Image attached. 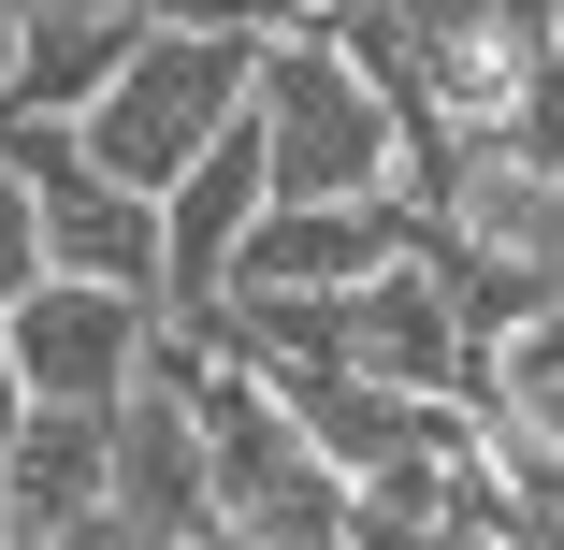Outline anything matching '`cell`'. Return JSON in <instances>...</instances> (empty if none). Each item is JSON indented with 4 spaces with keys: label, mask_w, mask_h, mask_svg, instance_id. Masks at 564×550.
I'll use <instances>...</instances> for the list:
<instances>
[{
    "label": "cell",
    "mask_w": 564,
    "mask_h": 550,
    "mask_svg": "<svg viewBox=\"0 0 564 550\" xmlns=\"http://www.w3.org/2000/svg\"><path fill=\"white\" fill-rule=\"evenodd\" d=\"M405 188L448 217V233H478V247H507V261H535L550 290H564V160H535V145H464V131H434L420 160H405Z\"/></svg>",
    "instance_id": "cell-6"
},
{
    "label": "cell",
    "mask_w": 564,
    "mask_h": 550,
    "mask_svg": "<svg viewBox=\"0 0 564 550\" xmlns=\"http://www.w3.org/2000/svg\"><path fill=\"white\" fill-rule=\"evenodd\" d=\"M420 233H434L420 188H377V203H275L261 233H247V261H232V290H362V276H391Z\"/></svg>",
    "instance_id": "cell-9"
},
{
    "label": "cell",
    "mask_w": 564,
    "mask_h": 550,
    "mask_svg": "<svg viewBox=\"0 0 564 550\" xmlns=\"http://www.w3.org/2000/svg\"><path fill=\"white\" fill-rule=\"evenodd\" d=\"M0 493H15L30 550L73 536L87 507H117V420H73V406H30V434L0 450Z\"/></svg>",
    "instance_id": "cell-11"
},
{
    "label": "cell",
    "mask_w": 564,
    "mask_h": 550,
    "mask_svg": "<svg viewBox=\"0 0 564 550\" xmlns=\"http://www.w3.org/2000/svg\"><path fill=\"white\" fill-rule=\"evenodd\" d=\"M0 550H30V521H15V493H0Z\"/></svg>",
    "instance_id": "cell-18"
},
{
    "label": "cell",
    "mask_w": 564,
    "mask_h": 550,
    "mask_svg": "<svg viewBox=\"0 0 564 550\" xmlns=\"http://www.w3.org/2000/svg\"><path fill=\"white\" fill-rule=\"evenodd\" d=\"M15 15H117V0H15ZM131 15H145V0H131Z\"/></svg>",
    "instance_id": "cell-17"
},
{
    "label": "cell",
    "mask_w": 564,
    "mask_h": 550,
    "mask_svg": "<svg viewBox=\"0 0 564 550\" xmlns=\"http://www.w3.org/2000/svg\"><path fill=\"white\" fill-rule=\"evenodd\" d=\"M131 550H203V536H145V521H131Z\"/></svg>",
    "instance_id": "cell-19"
},
{
    "label": "cell",
    "mask_w": 564,
    "mask_h": 550,
    "mask_svg": "<svg viewBox=\"0 0 564 550\" xmlns=\"http://www.w3.org/2000/svg\"><path fill=\"white\" fill-rule=\"evenodd\" d=\"M0 334H15V377H30V406H73V420H117V406L160 377V304H145V290L30 276L15 304H0Z\"/></svg>",
    "instance_id": "cell-4"
},
{
    "label": "cell",
    "mask_w": 564,
    "mask_h": 550,
    "mask_svg": "<svg viewBox=\"0 0 564 550\" xmlns=\"http://www.w3.org/2000/svg\"><path fill=\"white\" fill-rule=\"evenodd\" d=\"M247 101H261V44H217V30H145V58L101 87L73 131H87V160L117 174V188H145V203H160V188H174L217 131L247 117Z\"/></svg>",
    "instance_id": "cell-3"
},
{
    "label": "cell",
    "mask_w": 564,
    "mask_h": 550,
    "mask_svg": "<svg viewBox=\"0 0 564 550\" xmlns=\"http://www.w3.org/2000/svg\"><path fill=\"white\" fill-rule=\"evenodd\" d=\"M30 276H44V203H30V174H15V160H0V304H15Z\"/></svg>",
    "instance_id": "cell-14"
},
{
    "label": "cell",
    "mask_w": 564,
    "mask_h": 550,
    "mask_svg": "<svg viewBox=\"0 0 564 550\" xmlns=\"http://www.w3.org/2000/svg\"><path fill=\"white\" fill-rule=\"evenodd\" d=\"M145 30L160 15H30V58H15V117H87L101 87H117L131 58H145Z\"/></svg>",
    "instance_id": "cell-12"
},
{
    "label": "cell",
    "mask_w": 564,
    "mask_h": 550,
    "mask_svg": "<svg viewBox=\"0 0 564 550\" xmlns=\"http://www.w3.org/2000/svg\"><path fill=\"white\" fill-rule=\"evenodd\" d=\"M348 319H362V334H348V363H362V377H391V391L492 406V377H507V363L464 334V304H448V276H434L420 247H405L391 276H362V290H348Z\"/></svg>",
    "instance_id": "cell-7"
},
{
    "label": "cell",
    "mask_w": 564,
    "mask_h": 550,
    "mask_svg": "<svg viewBox=\"0 0 564 550\" xmlns=\"http://www.w3.org/2000/svg\"><path fill=\"white\" fill-rule=\"evenodd\" d=\"M405 15H420V101H434V131L507 145L521 101H535V73L564 58V30L535 15V0H405Z\"/></svg>",
    "instance_id": "cell-5"
},
{
    "label": "cell",
    "mask_w": 564,
    "mask_h": 550,
    "mask_svg": "<svg viewBox=\"0 0 564 550\" xmlns=\"http://www.w3.org/2000/svg\"><path fill=\"white\" fill-rule=\"evenodd\" d=\"M464 550H535V536H464Z\"/></svg>",
    "instance_id": "cell-20"
},
{
    "label": "cell",
    "mask_w": 564,
    "mask_h": 550,
    "mask_svg": "<svg viewBox=\"0 0 564 550\" xmlns=\"http://www.w3.org/2000/svg\"><path fill=\"white\" fill-rule=\"evenodd\" d=\"M30 434V377H15V334H0V450Z\"/></svg>",
    "instance_id": "cell-16"
},
{
    "label": "cell",
    "mask_w": 564,
    "mask_h": 550,
    "mask_svg": "<svg viewBox=\"0 0 564 550\" xmlns=\"http://www.w3.org/2000/svg\"><path fill=\"white\" fill-rule=\"evenodd\" d=\"M275 217V160H261V117H232L174 188H160V247H174V276H160V319L174 304H217L232 290V261H247V233Z\"/></svg>",
    "instance_id": "cell-8"
},
{
    "label": "cell",
    "mask_w": 564,
    "mask_h": 550,
    "mask_svg": "<svg viewBox=\"0 0 564 550\" xmlns=\"http://www.w3.org/2000/svg\"><path fill=\"white\" fill-rule=\"evenodd\" d=\"M188 406H203V464H217V521H232V536H275V550H333V536H348L362 478L304 434V406L275 377L217 363V377H188Z\"/></svg>",
    "instance_id": "cell-2"
},
{
    "label": "cell",
    "mask_w": 564,
    "mask_h": 550,
    "mask_svg": "<svg viewBox=\"0 0 564 550\" xmlns=\"http://www.w3.org/2000/svg\"><path fill=\"white\" fill-rule=\"evenodd\" d=\"M333 550H448V536H434V521H405V507H377V493H362V507H348V536H333Z\"/></svg>",
    "instance_id": "cell-15"
},
{
    "label": "cell",
    "mask_w": 564,
    "mask_h": 550,
    "mask_svg": "<svg viewBox=\"0 0 564 550\" xmlns=\"http://www.w3.org/2000/svg\"><path fill=\"white\" fill-rule=\"evenodd\" d=\"M261 160H275V203H377L405 188V117L377 101V73L333 44V30H290L261 44Z\"/></svg>",
    "instance_id": "cell-1"
},
{
    "label": "cell",
    "mask_w": 564,
    "mask_h": 550,
    "mask_svg": "<svg viewBox=\"0 0 564 550\" xmlns=\"http://www.w3.org/2000/svg\"><path fill=\"white\" fill-rule=\"evenodd\" d=\"M117 521H145V536H217V464H203L188 377H145V391L117 406Z\"/></svg>",
    "instance_id": "cell-10"
},
{
    "label": "cell",
    "mask_w": 564,
    "mask_h": 550,
    "mask_svg": "<svg viewBox=\"0 0 564 550\" xmlns=\"http://www.w3.org/2000/svg\"><path fill=\"white\" fill-rule=\"evenodd\" d=\"M160 30H217V44H290L304 30V0H145Z\"/></svg>",
    "instance_id": "cell-13"
}]
</instances>
